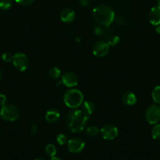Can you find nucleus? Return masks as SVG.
<instances>
[{
    "label": "nucleus",
    "instance_id": "11",
    "mask_svg": "<svg viewBox=\"0 0 160 160\" xmlns=\"http://www.w3.org/2000/svg\"><path fill=\"white\" fill-rule=\"evenodd\" d=\"M149 22L152 25L157 26L160 24V7L155 6L152 7L149 13Z\"/></svg>",
    "mask_w": 160,
    "mask_h": 160
},
{
    "label": "nucleus",
    "instance_id": "5",
    "mask_svg": "<svg viewBox=\"0 0 160 160\" xmlns=\"http://www.w3.org/2000/svg\"><path fill=\"white\" fill-rule=\"evenodd\" d=\"M145 119L149 124H157L160 120V105L152 104L145 112Z\"/></svg>",
    "mask_w": 160,
    "mask_h": 160
},
{
    "label": "nucleus",
    "instance_id": "15",
    "mask_svg": "<svg viewBox=\"0 0 160 160\" xmlns=\"http://www.w3.org/2000/svg\"><path fill=\"white\" fill-rule=\"evenodd\" d=\"M82 104V105L81 110H82V112H85V113L87 114V115H88L89 116L94 112V104H93L91 101H84Z\"/></svg>",
    "mask_w": 160,
    "mask_h": 160
},
{
    "label": "nucleus",
    "instance_id": "22",
    "mask_svg": "<svg viewBox=\"0 0 160 160\" xmlns=\"http://www.w3.org/2000/svg\"><path fill=\"white\" fill-rule=\"evenodd\" d=\"M68 140L67 136L64 133H60L57 136V142L60 144V145H64V144H67Z\"/></svg>",
    "mask_w": 160,
    "mask_h": 160
},
{
    "label": "nucleus",
    "instance_id": "7",
    "mask_svg": "<svg viewBox=\"0 0 160 160\" xmlns=\"http://www.w3.org/2000/svg\"><path fill=\"white\" fill-rule=\"evenodd\" d=\"M110 45L104 40H99L93 46V53L98 58H103L108 53Z\"/></svg>",
    "mask_w": 160,
    "mask_h": 160
},
{
    "label": "nucleus",
    "instance_id": "16",
    "mask_svg": "<svg viewBox=\"0 0 160 160\" xmlns=\"http://www.w3.org/2000/svg\"><path fill=\"white\" fill-rule=\"evenodd\" d=\"M152 97L154 102L157 104H160V86H157L154 88L152 93Z\"/></svg>",
    "mask_w": 160,
    "mask_h": 160
},
{
    "label": "nucleus",
    "instance_id": "26",
    "mask_svg": "<svg viewBox=\"0 0 160 160\" xmlns=\"http://www.w3.org/2000/svg\"><path fill=\"white\" fill-rule=\"evenodd\" d=\"M6 101H7V97L2 93H0V106L2 107L3 105H5Z\"/></svg>",
    "mask_w": 160,
    "mask_h": 160
},
{
    "label": "nucleus",
    "instance_id": "12",
    "mask_svg": "<svg viewBox=\"0 0 160 160\" xmlns=\"http://www.w3.org/2000/svg\"><path fill=\"white\" fill-rule=\"evenodd\" d=\"M60 18L64 23L72 22L75 18V12L71 8H64L61 12Z\"/></svg>",
    "mask_w": 160,
    "mask_h": 160
},
{
    "label": "nucleus",
    "instance_id": "33",
    "mask_svg": "<svg viewBox=\"0 0 160 160\" xmlns=\"http://www.w3.org/2000/svg\"><path fill=\"white\" fill-rule=\"evenodd\" d=\"M35 160H44V159H42V158H36V159H35Z\"/></svg>",
    "mask_w": 160,
    "mask_h": 160
},
{
    "label": "nucleus",
    "instance_id": "9",
    "mask_svg": "<svg viewBox=\"0 0 160 160\" xmlns=\"http://www.w3.org/2000/svg\"><path fill=\"white\" fill-rule=\"evenodd\" d=\"M102 138L104 140L107 141H111V140H114L116 138V137L118 134V130L115 126L111 125V124H108V125L104 126L100 130Z\"/></svg>",
    "mask_w": 160,
    "mask_h": 160
},
{
    "label": "nucleus",
    "instance_id": "34",
    "mask_svg": "<svg viewBox=\"0 0 160 160\" xmlns=\"http://www.w3.org/2000/svg\"><path fill=\"white\" fill-rule=\"evenodd\" d=\"M1 77H2V72L0 71V78H1Z\"/></svg>",
    "mask_w": 160,
    "mask_h": 160
},
{
    "label": "nucleus",
    "instance_id": "23",
    "mask_svg": "<svg viewBox=\"0 0 160 160\" xmlns=\"http://www.w3.org/2000/svg\"><path fill=\"white\" fill-rule=\"evenodd\" d=\"M13 55H12L11 53H10V52H6V53H2L1 58H2V60L4 62H10L13 60Z\"/></svg>",
    "mask_w": 160,
    "mask_h": 160
},
{
    "label": "nucleus",
    "instance_id": "1",
    "mask_svg": "<svg viewBox=\"0 0 160 160\" xmlns=\"http://www.w3.org/2000/svg\"><path fill=\"white\" fill-rule=\"evenodd\" d=\"M89 119V115L81 109H74L68 112L66 118V124L73 133H79L85 129Z\"/></svg>",
    "mask_w": 160,
    "mask_h": 160
},
{
    "label": "nucleus",
    "instance_id": "10",
    "mask_svg": "<svg viewBox=\"0 0 160 160\" xmlns=\"http://www.w3.org/2000/svg\"><path fill=\"white\" fill-rule=\"evenodd\" d=\"M61 82L67 87H75L78 83V76L73 72H65L61 77Z\"/></svg>",
    "mask_w": 160,
    "mask_h": 160
},
{
    "label": "nucleus",
    "instance_id": "6",
    "mask_svg": "<svg viewBox=\"0 0 160 160\" xmlns=\"http://www.w3.org/2000/svg\"><path fill=\"white\" fill-rule=\"evenodd\" d=\"M13 65L20 72H24L28 68V58L23 53H17L13 55L12 60Z\"/></svg>",
    "mask_w": 160,
    "mask_h": 160
},
{
    "label": "nucleus",
    "instance_id": "28",
    "mask_svg": "<svg viewBox=\"0 0 160 160\" xmlns=\"http://www.w3.org/2000/svg\"><path fill=\"white\" fill-rule=\"evenodd\" d=\"M38 126H37L36 124H34V125H32V127H31V133H32V135L36 134L37 132H38Z\"/></svg>",
    "mask_w": 160,
    "mask_h": 160
},
{
    "label": "nucleus",
    "instance_id": "32",
    "mask_svg": "<svg viewBox=\"0 0 160 160\" xmlns=\"http://www.w3.org/2000/svg\"><path fill=\"white\" fill-rule=\"evenodd\" d=\"M156 6H158V7H160V0H157Z\"/></svg>",
    "mask_w": 160,
    "mask_h": 160
},
{
    "label": "nucleus",
    "instance_id": "29",
    "mask_svg": "<svg viewBox=\"0 0 160 160\" xmlns=\"http://www.w3.org/2000/svg\"><path fill=\"white\" fill-rule=\"evenodd\" d=\"M103 32H104V31H103V29L101 28V27H99V26H97V27H95L94 33L96 34V35H101L103 34Z\"/></svg>",
    "mask_w": 160,
    "mask_h": 160
},
{
    "label": "nucleus",
    "instance_id": "17",
    "mask_svg": "<svg viewBox=\"0 0 160 160\" xmlns=\"http://www.w3.org/2000/svg\"><path fill=\"white\" fill-rule=\"evenodd\" d=\"M49 75L53 79H58L61 75V72L58 67H53L49 70Z\"/></svg>",
    "mask_w": 160,
    "mask_h": 160
},
{
    "label": "nucleus",
    "instance_id": "2",
    "mask_svg": "<svg viewBox=\"0 0 160 160\" xmlns=\"http://www.w3.org/2000/svg\"><path fill=\"white\" fill-rule=\"evenodd\" d=\"M93 18L98 24L108 27L115 17L113 10L107 5H98L93 10Z\"/></svg>",
    "mask_w": 160,
    "mask_h": 160
},
{
    "label": "nucleus",
    "instance_id": "27",
    "mask_svg": "<svg viewBox=\"0 0 160 160\" xmlns=\"http://www.w3.org/2000/svg\"><path fill=\"white\" fill-rule=\"evenodd\" d=\"M79 2L83 7H87L88 6H90L91 0H79Z\"/></svg>",
    "mask_w": 160,
    "mask_h": 160
},
{
    "label": "nucleus",
    "instance_id": "14",
    "mask_svg": "<svg viewBox=\"0 0 160 160\" xmlns=\"http://www.w3.org/2000/svg\"><path fill=\"white\" fill-rule=\"evenodd\" d=\"M60 116H61V114H60L59 111L53 108L47 111V113H46L45 118L48 122H55L59 119Z\"/></svg>",
    "mask_w": 160,
    "mask_h": 160
},
{
    "label": "nucleus",
    "instance_id": "30",
    "mask_svg": "<svg viewBox=\"0 0 160 160\" xmlns=\"http://www.w3.org/2000/svg\"><path fill=\"white\" fill-rule=\"evenodd\" d=\"M155 31H156V32L158 34V35H160V24H158V25L156 26Z\"/></svg>",
    "mask_w": 160,
    "mask_h": 160
},
{
    "label": "nucleus",
    "instance_id": "3",
    "mask_svg": "<svg viewBox=\"0 0 160 160\" xmlns=\"http://www.w3.org/2000/svg\"><path fill=\"white\" fill-rule=\"evenodd\" d=\"M84 97L82 93L77 89H70L64 96V102L67 107L77 108L83 103Z\"/></svg>",
    "mask_w": 160,
    "mask_h": 160
},
{
    "label": "nucleus",
    "instance_id": "8",
    "mask_svg": "<svg viewBox=\"0 0 160 160\" xmlns=\"http://www.w3.org/2000/svg\"><path fill=\"white\" fill-rule=\"evenodd\" d=\"M68 149L72 153H78L85 148V141L79 138H74L68 140L67 143Z\"/></svg>",
    "mask_w": 160,
    "mask_h": 160
},
{
    "label": "nucleus",
    "instance_id": "21",
    "mask_svg": "<svg viewBox=\"0 0 160 160\" xmlns=\"http://www.w3.org/2000/svg\"><path fill=\"white\" fill-rule=\"evenodd\" d=\"M12 7V0H0V9L8 10Z\"/></svg>",
    "mask_w": 160,
    "mask_h": 160
},
{
    "label": "nucleus",
    "instance_id": "24",
    "mask_svg": "<svg viewBox=\"0 0 160 160\" xmlns=\"http://www.w3.org/2000/svg\"><path fill=\"white\" fill-rule=\"evenodd\" d=\"M120 42V38L119 37L117 36V35H113V36L111 37L110 38L108 39V42L109 45H112V46H115Z\"/></svg>",
    "mask_w": 160,
    "mask_h": 160
},
{
    "label": "nucleus",
    "instance_id": "18",
    "mask_svg": "<svg viewBox=\"0 0 160 160\" xmlns=\"http://www.w3.org/2000/svg\"><path fill=\"white\" fill-rule=\"evenodd\" d=\"M46 154L50 157H53L57 154V148L53 144H48L45 148Z\"/></svg>",
    "mask_w": 160,
    "mask_h": 160
},
{
    "label": "nucleus",
    "instance_id": "25",
    "mask_svg": "<svg viewBox=\"0 0 160 160\" xmlns=\"http://www.w3.org/2000/svg\"><path fill=\"white\" fill-rule=\"evenodd\" d=\"M35 0H15V2L22 6H28L33 3Z\"/></svg>",
    "mask_w": 160,
    "mask_h": 160
},
{
    "label": "nucleus",
    "instance_id": "20",
    "mask_svg": "<svg viewBox=\"0 0 160 160\" xmlns=\"http://www.w3.org/2000/svg\"><path fill=\"white\" fill-rule=\"evenodd\" d=\"M99 129L97 127H94V126L89 127L87 129V134L90 137H96L99 133Z\"/></svg>",
    "mask_w": 160,
    "mask_h": 160
},
{
    "label": "nucleus",
    "instance_id": "4",
    "mask_svg": "<svg viewBox=\"0 0 160 160\" xmlns=\"http://www.w3.org/2000/svg\"><path fill=\"white\" fill-rule=\"evenodd\" d=\"M0 115L6 121L13 122L19 118V109L13 104H5L0 110Z\"/></svg>",
    "mask_w": 160,
    "mask_h": 160
},
{
    "label": "nucleus",
    "instance_id": "19",
    "mask_svg": "<svg viewBox=\"0 0 160 160\" xmlns=\"http://www.w3.org/2000/svg\"><path fill=\"white\" fill-rule=\"evenodd\" d=\"M152 137L155 140H160V123L155 124L152 130Z\"/></svg>",
    "mask_w": 160,
    "mask_h": 160
},
{
    "label": "nucleus",
    "instance_id": "31",
    "mask_svg": "<svg viewBox=\"0 0 160 160\" xmlns=\"http://www.w3.org/2000/svg\"><path fill=\"white\" fill-rule=\"evenodd\" d=\"M50 160H63V159H61V158H59V157L53 156V157H51V158H50Z\"/></svg>",
    "mask_w": 160,
    "mask_h": 160
},
{
    "label": "nucleus",
    "instance_id": "13",
    "mask_svg": "<svg viewBox=\"0 0 160 160\" xmlns=\"http://www.w3.org/2000/svg\"><path fill=\"white\" fill-rule=\"evenodd\" d=\"M122 102H123L124 104H127V105L131 106L136 104L137 97L133 92L127 91L122 94Z\"/></svg>",
    "mask_w": 160,
    "mask_h": 160
}]
</instances>
